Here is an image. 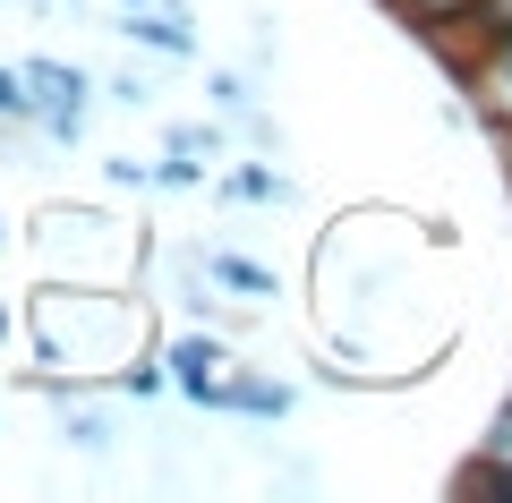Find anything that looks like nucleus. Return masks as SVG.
<instances>
[{"label": "nucleus", "mask_w": 512, "mask_h": 503, "mask_svg": "<svg viewBox=\"0 0 512 503\" xmlns=\"http://www.w3.org/2000/svg\"><path fill=\"white\" fill-rule=\"evenodd\" d=\"M231 188H239V197H282V180H274V171H256V162H248V171H239Z\"/></svg>", "instance_id": "obj_10"}, {"label": "nucleus", "mask_w": 512, "mask_h": 503, "mask_svg": "<svg viewBox=\"0 0 512 503\" xmlns=\"http://www.w3.org/2000/svg\"><path fill=\"white\" fill-rule=\"evenodd\" d=\"M128 43H154V52H171V60H188L197 52V35H188L180 18H171V9H154V0H137V9H128V26H120Z\"/></svg>", "instance_id": "obj_4"}, {"label": "nucleus", "mask_w": 512, "mask_h": 503, "mask_svg": "<svg viewBox=\"0 0 512 503\" xmlns=\"http://www.w3.org/2000/svg\"><path fill=\"white\" fill-rule=\"evenodd\" d=\"M163 367H171V384H180L188 401H205L222 376H231V350H222L214 333H188V342H171V359H163Z\"/></svg>", "instance_id": "obj_2"}, {"label": "nucleus", "mask_w": 512, "mask_h": 503, "mask_svg": "<svg viewBox=\"0 0 512 503\" xmlns=\"http://www.w3.org/2000/svg\"><path fill=\"white\" fill-rule=\"evenodd\" d=\"M205 273H214V282H231V290H274V273L248 265V256H205Z\"/></svg>", "instance_id": "obj_7"}, {"label": "nucleus", "mask_w": 512, "mask_h": 503, "mask_svg": "<svg viewBox=\"0 0 512 503\" xmlns=\"http://www.w3.org/2000/svg\"><path fill=\"white\" fill-rule=\"evenodd\" d=\"M128 9H137V0H128Z\"/></svg>", "instance_id": "obj_12"}, {"label": "nucleus", "mask_w": 512, "mask_h": 503, "mask_svg": "<svg viewBox=\"0 0 512 503\" xmlns=\"http://www.w3.org/2000/svg\"><path fill=\"white\" fill-rule=\"evenodd\" d=\"M384 9H393V18L402 26H419V35H461V18H470V0H384Z\"/></svg>", "instance_id": "obj_5"}, {"label": "nucleus", "mask_w": 512, "mask_h": 503, "mask_svg": "<svg viewBox=\"0 0 512 503\" xmlns=\"http://www.w3.org/2000/svg\"><path fill=\"white\" fill-rule=\"evenodd\" d=\"M205 410H239V418H282V410H291V393H282V384H256V376H222L214 393H205Z\"/></svg>", "instance_id": "obj_3"}, {"label": "nucleus", "mask_w": 512, "mask_h": 503, "mask_svg": "<svg viewBox=\"0 0 512 503\" xmlns=\"http://www.w3.org/2000/svg\"><path fill=\"white\" fill-rule=\"evenodd\" d=\"M461 35H470V43H504V35H512V0H470Z\"/></svg>", "instance_id": "obj_6"}, {"label": "nucleus", "mask_w": 512, "mask_h": 503, "mask_svg": "<svg viewBox=\"0 0 512 503\" xmlns=\"http://www.w3.org/2000/svg\"><path fill=\"white\" fill-rule=\"evenodd\" d=\"M26 86H35V111L52 120V137H77L86 128V69H60V60H26Z\"/></svg>", "instance_id": "obj_1"}, {"label": "nucleus", "mask_w": 512, "mask_h": 503, "mask_svg": "<svg viewBox=\"0 0 512 503\" xmlns=\"http://www.w3.org/2000/svg\"><path fill=\"white\" fill-rule=\"evenodd\" d=\"M0 111H9V120H35V94H26L18 69H0Z\"/></svg>", "instance_id": "obj_8"}, {"label": "nucleus", "mask_w": 512, "mask_h": 503, "mask_svg": "<svg viewBox=\"0 0 512 503\" xmlns=\"http://www.w3.org/2000/svg\"><path fill=\"white\" fill-rule=\"evenodd\" d=\"M9 333H18V324H9V307H0V342H9Z\"/></svg>", "instance_id": "obj_11"}, {"label": "nucleus", "mask_w": 512, "mask_h": 503, "mask_svg": "<svg viewBox=\"0 0 512 503\" xmlns=\"http://www.w3.org/2000/svg\"><path fill=\"white\" fill-rule=\"evenodd\" d=\"M478 452H495V461H512V401H504V410H495V427L478 435Z\"/></svg>", "instance_id": "obj_9"}, {"label": "nucleus", "mask_w": 512, "mask_h": 503, "mask_svg": "<svg viewBox=\"0 0 512 503\" xmlns=\"http://www.w3.org/2000/svg\"><path fill=\"white\" fill-rule=\"evenodd\" d=\"M0 239H9V231H0Z\"/></svg>", "instance_id": "obj_13"}]
</instances>
